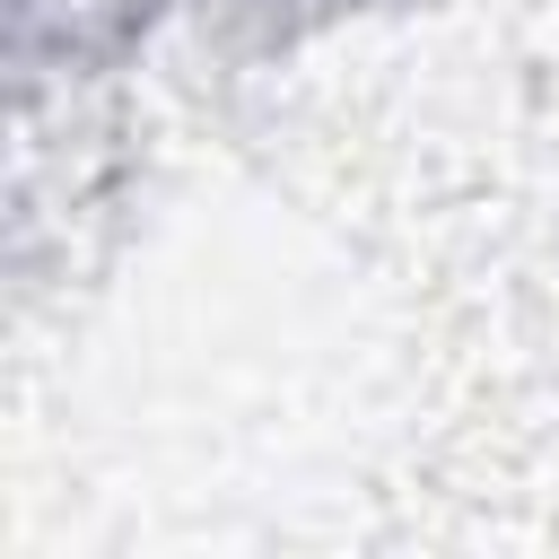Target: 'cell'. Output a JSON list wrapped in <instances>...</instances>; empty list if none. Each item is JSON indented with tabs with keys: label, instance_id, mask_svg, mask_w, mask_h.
Segmentation results:
<instances>
[{
	"label": "cell",
	"instance_id": "cell-1",
	"mask_svg": "<svg viewBox=\"0 0 559 559\" xmlns=\"http://www.w3.org/2000/svg\"><path fill=\"white\" fill-rule=\"evenodd\" d=\"M140 26H148V0H9V52L26 87L114 61Z\"/></svg>",
	"mask_w": 559,
	"mask_h": 559
},
{
	"label": "cell",
	"instance_id": "cell-2",
	"mask_svg": "<svg viewBox=\"0 0 559 559\" xmlns=\"http://www.w3.org/2000/svg\"><path fill=\"white\" fill-rule=\"evenodd\" d=\"M227 17H245L262 44L271 35H297V26H314V17H332V9H358V0H218Z\"/></svg>",
	"mask_w": 559,
	"mask_h": 559
}]
</instances>
